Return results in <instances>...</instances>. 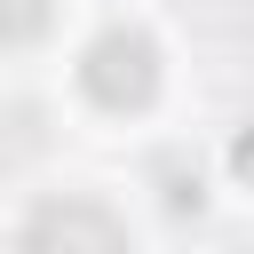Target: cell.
Here are the masks:
<instances>
[{
  "mask_svg": "<svg viewBox=\"0 0 254 254\" xmlns=\"http://www.w3.org/2000/svg\"><path fill=\"white\" fill-rule=\"evenodd\" d=\"M16 238L24 246H95V254H111V246H127V222L95 198H48V206L24 214Z\"/></svg>",
  "mask_w": 254,
  "mask_h": 254,
  "instance_id": "7a4b0ae2",
  "label": "cell"
},
{
  "mask_svg": "<svg viewBox=\"0 0 254 254\" xmlns=\"http://www.w3.org/2000/svg\"><path fill=\"white\" fill-rule=\"evenodd\" d=\"M230 175H238V183H246V190H254V127H246V135H238V143H230Z\"/></svg>",
  "mask_w": 254,
  "mask_h": 254,
  "instance_id": "5b68a950",
  "label": "cell"
},
{
  "mask_svg": "<svg viewBox=\"0 0 254 254\" xmlns=\"http://www.w3.org/2000/svg\"><path fill=\"white\" fill-rule=\"evenodd\" d=\"M79 95H87L95 111H111V119L151 111V95H159V40H151L143 24L95 32L87 56H79Z\"/></svg>",
  "mask_w": 254,
  "mask_h": 254,
  "instance_id": "6da1fadb",
  "label": "cell"
},
{
  "mask_svg": "<svg viewBox=\"0 0 254 254\" xmlns=\"http://www.w3.org/2000/svg\"><path fill=\"white\" fill-rule=\"evenodd\" d=\"M48 16H56V0H0V48H32L48 32Z\"/></svg>",
  "mask_w": 254,
  "mask_h": 254,
  "instance_id": "3957f363",
  "label": "cell"
},
{
  "mask_svg": "<svg viewBox=\"0 0 254 254\" xmlns=\"http://www.w3.org/2000/svg\"><path fill=\"white\" fill-rule=\"evenodd\" d=\"M159 198H167V214H198V206H206V190H198V167H183V159H159Z\"/></svg>",
  "mask_w": 254,
  "mask_h": 254,
  "instance_id": "277c9868",
  "label": "cell"
}]
</instances>
